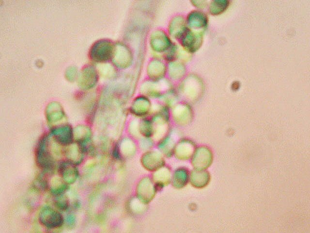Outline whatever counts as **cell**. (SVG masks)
Wrapping results in <instances>:
<instances>
[{
    "label": "cell",
    "mask_w": 310,
    "mask_h": 233,
    "mask_svg": "<svg viewBox=\"0 0 310 233\" xmlns=\"http://www.w3.org/2000/svg\"><path fill=\"white\" fill-rule=\"evenodd\" d=\"M213 159L211 151L206 147L196 148L190 159L194 168L205 170L211 165Z\"/></svg>",
    "instance_id": "1"
},
{
    "label": "cell",
    "mask_w": 310,
    "mask_h": 233,
    "mask_svg": "<svg viewBox=\"0 0 310 233\" xmlns=\"http://www.w3.org/2000/svg\"><path fill=\"white\" fill-rule=\"evenodd\" d=\"M39 221L47 228H56L62 226L63 218L58 211L50 207H46L42 209L40 213Z\"/></svg>",
    "instance_id": "2"
},
{
    "label": "cell",
    "mask_w": 310,
    "mask_h": 233,
    "mask_svg": "<svg viewBox=\"0 0 310 233\" xmlns=\"http://www.w3.org/2000/svg\"><path fill=\"white\" fill-rule=\"evenodd\" d=\"M196 148L192 140L182 138L176 143L173 154L180 160H190Z\"/></svg>",
    "instance_id": "3"
},
{
    "label": "cell",
    "mask_w": 310,
    "mask_h": 233,
    "mask_svg": "<svg viewBox=\"0 0 310 233\" xmlns=\"http://www.w3.org/2000/svg\"><path fill=\"white\" fill-rule=\"evenodd\" d=\"M210 175L205 170L194 169L190 171L189 182L194 187L201 188L206 186L210 182Z\"/></svg>",
    "instance_id": "4"
},
{
    "label": "cell",
    "mask_w": 310,
    "mask_h": 233,
    "mask_svg": "<svg viewBox=\"0 0 310 233\" xmlns=\"http://www.w3.org/2000/svg\"><path fill=\"white\" fill-rule=\"evenodd\" d=\"M141 159L146 167L153 166L156 169L164 166V160L162 154L156 151H146L143 154Z\"/></svg>",
    "instance_id": "5"
},
{
    "label": "cell",
    "mask_w": 310,
    "mask_h": 233,
    "mask_svg": "<svg viewBox=\"0 0 310 233\" xmlns=\"http://www.w3.org/2000/svg\"><path fill=\"white\" fill-rule=\"evenodd\" d=\"M190 171L187 168L181 167L175 170L174 183L178 188L184 187L189 182Z\"/></svg>",
    "instance_id": "6"
},
{
    "label": "cell",
    "mask_w": 310,
    "mask_h": 233,
    "mask_svg": "<svg viewBox=\"0 0 310 233\" xmlns=\"http://www.w3.org/2000/svg\"><path fill=\"white\" fill-rule=\"evenodd\" d=\"M175 144L168 134L159 140L158 147L165 156L169 157L173 155Z\"/></svg>",
    "instance_id": "7"
}]
</instances>
